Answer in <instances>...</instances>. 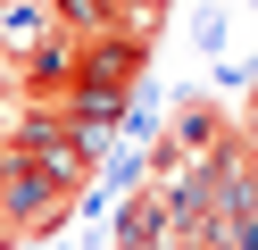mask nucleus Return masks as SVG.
<instances>
[{
    "mask_svg": "<svg viewBox=\"0 0 258 250\" xmlns=\"http://www.w3.org/2000/svg\"><path fill=\"white\" fill-rule=\"evenodd\" d=\"M158 125L183 142V159H208V150L233 133V100H225V83L217 75H191V83H175V92H158Z\"/></svg>",
    "mask_w": 258,
    "mask_h": 250,
    "instance_id": "obj_1",
    "label": "nucleus"
}]
</instances>
